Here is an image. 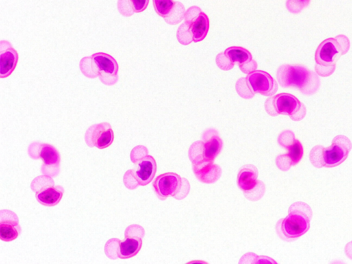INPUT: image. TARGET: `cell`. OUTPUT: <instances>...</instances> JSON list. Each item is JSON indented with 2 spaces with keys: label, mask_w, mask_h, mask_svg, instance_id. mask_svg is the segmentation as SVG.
<instances>
[{
  "label": "cell",
  "mask_w": 352,
  "mask_h": 264,
  "mask_svg": "<svg viewBox=\"0 0 352 264\" xmlns=\"http://www.w3.org/2000/svg\"><path fill=\"white\" fill-rule=\"evenodd\" d=\"M350 41L344 34H338L322 41L315 52V72L321 77H328L336 70L338 59L348 52Z\"/></svg>",
  "instance_id": "obj_1"
},
{
  "label": "cell",
  "mask_w": 352,
  "mask_h": 264,
  "mask_svg": "<svg viewBox=\"0 0 352 264\" xmlns=\"http://www.w3.org/2000/svg\"><path fill=\"white\" fill-rule=\"evenodd\" d=\"M276 78L282 87L298 89L306 96L314 94L320 87L319 76L302 65H281Z\"/></svg>",
  "instance_id": "obj_2"
},
{
  "label": "cell",
  "mask_w": 352,
  "mask_h": 264,
  "mask_svg": "<svg viewBox=\"0 0 352 264\" xmlns=\"http://www.w3.org/2000/svg\"><path fill=\"white\" fill-rule=\"evenodd\" d=\"M312 211L309 206L302 201L292 204L288 215L276 223V232L282 239L293 241L307 232L310 227Z\"/></svg>",
  "instance_id": "obj_3"
},
{
  "label": "cell",
  "mask_w": 352,
  "mask_h": 264,
  "mask_svg": "<svg viewBox=\"0 0 352 264\" xmlns=\"http://www.w3.org/2000/svg\"><path fill=\"white\" fill-rule=\"evenodd\" d=\"M79 67L85 77L98 78L103 85L111 86L118 81V64L111 55L107 53L100 52L83 57Z\"/></svg>",
  "instance_id": "obj_4"
},
{
  "label": "cell",
  "mask_w": 352,
  "mask_h": 264,
  "mask_svg": "<svg viewBox=\"0 0 352 264\" xmlns=\"http://www.w3.org/2000/svg\"><path fill=\"white\" fill-rule=\"evenodd\" d=\"M131 162L138 168L127 170L124 175L123 181L129 189H134L138 186H146L153 179L157 164L154 157L148 155L146 146L138 145L131 151Z\"/></svg>",
  "instance_id": "obj_5"
},
{
  "label": "cell",
  "mask_w": 352,
  "mask_h": 264,
  "mask_svg": "<svg viewBox=\"0 0 352 264\" xmlns=\"http://www.w3.org/2000/svg\"><path fill=\"white\" fill-rule=\"evenodd\" d=\"M352 148L351 140L345 135H338L333 138L331 145L314 146L309 153L311 164L316 168H332L342 164L348 157Z\"/></svg>",
  "instance_id": "obj_6"
},
{
  "label": "cell",
  "mask_w": 352,
  "mask_h": 264,
  "mask_svg": "<svg viewBox=\"0 0 352 264\" xmlns=\"http://www.w3.org/2000/svg\"><path fill=\"white\" fill-rule=\"evenodd\" d=\"M145 232L138 224L129 226L124 231V239H111L104 245V252L111 259H126L135 256L140 250Z\"/></svg>",
  "instance_id": "obj_7"
},
{
  "label": "cell",
  "mask_w": 352,
  "mask_h": 264,
  "mask_svg": "<svg viewBox=\"0 0 352 264\" xmlns=\"http://www.w3.org/2000/svg\"><path fill=\"white\" fill-rule=\"evenodd\" d=\"M209 30V19L201 9L190 7L185 12L184 22L177 30V41L184 45L199 42L205 38Z\"/></svg>",
  "instance_id": "obj_8"
},
{
  "label": "cell",
  "mask_w": 352,
  "mask_h": 264,
  "mask_svg": "<svg viewBox=\"0 0 352 264\" xmlns=\"http://www.w3.org/2000/svg\"><path fill=\"white\" fill-rule=\"evenodd\" d=\"M235 88L239 96L250 99L255 94L273 96L278 90V83L267 72L256 69L238 79Z\"/></svg>",
  "instance_id": "obj_9"
},
{
  "label": "cell",
  "mask_w": 352,
  "mask_h": 264,
  "mask_svg": "<svg viewBox=\"0 0 352 264\" xmlns=\"http://www.w3.org/2000/svg\"><path fill=\"white\" fill-rule=\"evenodd\" d=\"M265 109L271 116H288L296 122L302 120L307 113L305 105L296 96L288 93L270 96L265 102Z\"/></svg>",
  "instance_id": "obj_10"
},
{
  "label": "cell",
  "mask_w": 352,
  "mask_h": 264,
  "mask_svg": "<svg viewBox=\"0 0 352 264\" xmlns=\"http://www.w3.org/2000/svg\"><path fill=\"white\" fill-rule=\"evenodd\" d=\"M216 63L223 71L232 69L237 63L241 72L247 74L256 70L257 67V63L252 58L251 53L241 46H231L218 54Z\"/></svg>",
  "instance_id": "obj_11"
},
{
  "label": "cell",
  "mask_w": 352,
  "mask_h": 264,
  "mask_svg": "<svg viewBox=\"0 0 352 264\" xmlns=\"http://www.w3.org/2000/svg\"><path fill=\"white\" fill-rule=\"evenodd\" d=\"M154 191L161 200L172 196L177 199L184 198L188 193L190 185L187 179L175 173H165L158 175L153 182Z\"/></svg>",
  "instance_id": "obj_12"
},
{
  "label": "cell",
  "mask_w": 352,
  "mask_h": 264,
  "mask_svg": "<svg viewBox=\"0 0 352 264\" xmlns=\"http://www.w3.org/2000/svg\"><path fill=\"white\" fill-rule=\"evenodd\" d=\"M28 153L32 160L42 161L41 171L43 175L52 177L58 175L60 155L54 146L47 143L33 142L28 148Z\"/></svg>",
  "instance_id": "obj_13"
},
{
  "label": "cell",
  "mask_w": 352,
  "mask_h": 264,
  "mask_svg": "<svg viewBox=\"0 0 352 264\" xmlns=\"http://www.w3.org/2000/svg\"><path fill=\"white\" fill-rule=\"evenodd\" d=\"M37 201L45 206H54L61 200L64 188L55 185L53 177L43 175L35 177L30 185Z\"/></svg>",
  "instance_id": "obj_14"
},
{
  "label": "cell",
  "mask_w": 352,
  "mask_h": 264,
  "mask_svg": "<svg viewBox=\"0 0 352 264\" xmlns=\"http://www.w3.org/2000/svg\"><path fill=\"white\" fill-rule=\"evenodd\" d=\"M113 131L107 122L90 126L85 134V143L90 148H106L113 143Z\"/></svg>",
  "instance_id": "obj_15"
},
{
  "label": "cell",
  "mask_w": 352,
  "mask_h": 264,
  "mask_svg": "<svg viewBox=\"0 0 352 264\" xmlns=\"http://www.w3.org/2000/svg\"><path fill=\"white\" fill-rule=\"evenodd\" d=\"M153 3L157 14L169 25H176L184 19L185 8L179 1L153 0Z\"/></svg>",
  "instance_id": "obj_16"
},
{
  "label": "cell",
  "mask_w": 352,
  "mask_h": 264,
  "mask_svg": "<svg viewBox=\"0 0 352 264\" xmlns=\"http://www.w3.org/2000/svg\"><path fill=\"white\" fill-rule=\"evenodd\" d=\"M21 232V227L16 213L8 209L0 210V239L9 242L16 239Z\"/></svg>",
  "instance_id": "obj_17"
},
{
  "label": "cell",
  "mask_w": 352,
  "mask_h": 264,
  "mask_svg": "<svg viewBox=\"0 0 352 264\" xmlns=\"http://www.w3.org/2000/svg\"><path fill=\"white\" fill-rule=\"evenodd\" d=\"M201 146L204 160L213 162L220 153L223 141L214 129H207L202 135Z\"/></svg>",
  "instance_id": "obj_18"
},
{
  "label": "cell",
  "mask_w": 352,
  "mask_h": 264,
  "mask_svg": "<svg viewBox=\"0 0 352 264\" xmlns=\"http://www.w3.org/2000/svg\"><path fill=\"white\" fill-rule=\"evenodd\" d=\"M19 60L16 50L6 41H0V77H8L14 70Z\"/></svg>",
  "instance_id": "obj_19"
},
{
  "label": "cell",
  "mask_w": 352,
  "mask_h": 264,
  "mask_svg": "<svg viewBox=\"0 0 352 264\" xmlns=\"http://www.w3.org/2000/svg\"><path fill=\"white\" fill-rule=\"evenodd\" d=\"M193 173L196 177L201 182L206 184L214 183L218 180L221 175V168L213 162H201L198 164H192Z\"/></svg>",
  "instance_id": "obj_20"
},
{
  "label": "cell",
  "mask_w": 352,
  "mask_h": 264,
  "mask_svg": "<svg viewBox=\"0 0 352 264\" xmlns=\"http://www.w3.org/2000/svg\"><path fill=\"white\" fill-rule=\"evenodd\" d=\"M258 170L251 164L242 166L237 175V184L245 194L256 188L261 182L257 180Z\"/></svg>",
  "instance_id": "obj_21"
},
{
  "label": "cell",
  "mask_w": 352,
  "mask_h": 264,
  "mask_svg": "<svg viewBox=\"0 0 352 264\" xmlns=\"http://www.w3.org/2000/svg\"><path fill=\"white\" fill-rule=\"evenodd\" d=\"M149 0H118V10L123 16L129 17L134 13L143 12Z\"/></svg>",
  "instance_id": "obj_22"
},
{
  "label": "cell",
  "mask_w": 352,
  "mask_h": 264,
  "mask_svg": "<svg viewBox=\"0 0 352 264\" xmlns=\"http://www.w3.org/2000/svg\"><path fill=\"white\" fill-rule=\"evenodd\" d=\"M285 149L287 150L286 153L289 157L292 165H296L302 159L303 155V147L300 142L295 138V140L289 144Z\"/></svg>",
  "instance_id": "obj_23"
},
{
  "label": "cell",
  "mask_w": 352,
  "mask_h": 264,
  "mask_svg": "<svg viewBox=\"0 0 352 264\" xmlns=\"http://www.w3.org/2000/svg\"><path fill=\"white\" fill-rule=\"evenodd\" d=\"M310 0H287L285 6L293 14H298L309 6Z\"/></svg>",
  "instance_id": "obj_24"
},
{
  "label": "cell",
  "mask_w": 352,
  "mask_h": 264,
  "mask_svg": "<svg viewBox=\"0 0 352 264\" xmlns=\"http://www.w3.org/2000/svg\"><path fill=\"white\" fill-rule=\"evenodd\" d=\"M295 138V135L292 131L285 130L279 134L278 137V143L282 147L285 148L294 140Z\"/></svg>",
  "instance_id": "obj_25"
},
{
  "label": "cell",
  "mask_w": 352,
  "mask_h": 264,
  "mask_svg": "<svg viewBox=\"0 0 352 264\" xmlns=\"http://www.w3.org/2000/svg\"><path fill=\"white\" fill-rule=\"evenodd\" d=\"M276 164L278 168L283 171L289 170L292 166L286 153L278 155L276 158Z\"/></svg>",
  "instance_id": "obj_26"
},
{
  "label": "cell",
  "mask_w": 352,
  "mask_h": 264,
  "mask_svg": "<svg viewBox=\"0 0 352 264\" xmlns=\"http://www.w3.org/2000/svg\"><path fill=\"white\" fill-rule=\"evenodd\" d=\"M345 254L350 258L352 259V241L349 242L344 248Z\"/></svg>",
  "instance_id": "obj_27"
}]
</instances>
